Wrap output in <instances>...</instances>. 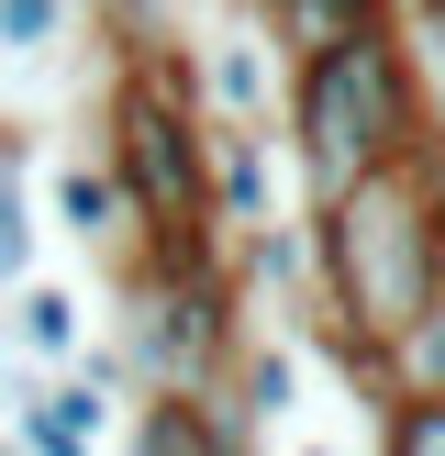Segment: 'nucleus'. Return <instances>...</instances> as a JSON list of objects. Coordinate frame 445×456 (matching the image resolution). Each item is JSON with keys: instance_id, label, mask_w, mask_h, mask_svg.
<instances>
[{"instance_id": "9d476101", "label": "nucleus", "mask_w": 445, "mask_h": 456, "mask_svg": "<svg viewBox=\"0 0 445 456\" xmlns=\"http://www.w3.org/2000/svg\"><path fill=\"white\" fill-rule=\"evenodd\" d=\"M256 22H267V45L301 67V56H323V45H345V34H368V22H390V0H256Z\"/></svg>"}, {"instance_id": "dca6fc26", "label": "nucleus", "mask_w": 445, "mask_h": 456, "mask_svg": "<svg viewBox=\"0 0 445 456\" xmlns=\"http://www.w3.org/2000/svg\"><path fill=\"white\" fill-rule=\"evenodd\" d=\"M12 445H22V456H89L56 412H44V390H12Z\"/></svg>"}, {"instance_id": "6ab92c4d", "label": "nucleus", "mask_w": 445, "mask_h": 456, "mask_svg": "<svg viewBox=\"0 0 445 456\" xmlns=\"http://www.w3.org/2000/svg\"><path fill=\"white\" fill-rule=\"evenodd\" d=\"M0 456H22V445H0Z\"/></svg>"}, {"instance_id": "0eeeda50", "label": "nucleus", "mask_w": 445, "mask_h": 456, "mask_svg": "<svg viewBox=\"0 0 445 456\" xmlns=\"http://www.w3.org/2000/svg\"><path fill=\"white\" fill-rule=\"evenodd\" d=\"M123 456H245V423L222 401H190V390H145V423L123 435Z\"/></svg>"}, {"instance_id": "f3484780", "label": "nucleus", "mask_w": 445, "mask_h": 456, "mask_svg": "<svg viewBox=\"0 0 445 456\" xmlns=\"http://www.w3.org/2000/svg\"><path fill=\"white\" fill-rule=\"evenodd\" d=\"M423 56H434V78H445V0L423 12Z\"/></svg>"}, {"instance_id": "7ed1b4c3", "label": "nucleus", "mask_w": 445, "mask_h": 456, "mask_svg": "<svg viewBox=\"0 0 445 456\" xmlns=\"http://www.w3.org/2000/svg\"><path fill=\"white\" fill-rule=\"evenodd\" d=\"M200 145H212V123H200L190 101V56H123V78H111L101 101V178L123 190V212L145 223V234H190V223H212V178H200Z\"/></svg>"}, {"instance_id": "aec40b11", "label": "nucleus", "mask_w": 445, "mask_h": 456, "mask_svg": "<svg viewBox=\"0 0 445 456\" xmlns=\"http://www.w3.org/2000/svg\"><path fill=\"white\" fill-rule=\"evenodd\" d=\"M423 12H434V0H423Z\"/></svg>"}, {"instance_id": "f03ea898", "label": "nucleus", "mask_w": 445, "mask_h": 456, "mask_svg": "<svg viewBox=\"0 0 445 456\" xmlns=\"http://www.w3.org/2000/svg\"><path fill=\"white\" fill-rule=\"evenodd\" d=\"M279 123H289V167H301L312 212H334L345 190H368L378 167H423V156H434L400 22H368V34L301 56L289 89H279Z\"/></svg>"}, {"instance_id": "4468645a", "label": "nucleus", "mask_w": 445, "mask_h": 456, "mask_svg": "<svg viewBox=\"0 0 445 456\" xmlns=\"http://www.w3.org/2000/svg\"><path fill=\"white\" fill-rule=\"evenodd\" d=\"M44 412H56L78 445H101V435H111V390H101V379H78V368H67L56 390H44Z\"/></svg>"}, {"instance_id": "ddd939ff", "label": "nucleus", "mask_w": 445, "mask_h": 456, "mask_svg": "<svg viewBox=\"0 0 445 456\" xmlns=\"http://www.w3.org/2000/svg\"><path fill=\"white\" fill-rule=\"evenodd\" d=\"M67 45V0H0V56H56Z\"/></svg>"}, {"instance_id": "423d86ee", "label": "nucleus", "mask_w": 445, "mask_h": 456, "mask_svg": "<svg viewBox=\"0 0 445 456\" xmlns=\"http://www.w3.org/2000/svg\"><path fill=\"white\" fill-rule=\"evenodd\" d=\"M279 45L267 34H212L190 56V101H200V123H267L279 111Z\"/></svg>"}, {"instance_id": "a211bd4d", "label": "nucleus", "mask_w": 445, "mask_h": 456, "mask_svg": "<svg viewBox=\"0 0 445 456\" xmlns=\"http://www.w3.org/2000/svg\"><path fill=\"white\" fill-rule=\"evenodd\" d=\"M289 456H334V445H289Z\"/></svg>"}, {"instance_id": "2eb2a0df", "label": "nucleus", "mask_w": 445, "mask_h": 456, "mask_svg": "<svg viewBox=\"0 0 445 456\" xmlns=\"http://www.w3.org/2000/svg\"><path fill=\"white\" fill-rule=\"evenodd\" d=\"M378 456H445V401H400V412H378Z\"/></svg>"}, {"instance_id": "20e7f679", "label": "nucleus", "mask_w": 445, "mask_h": 456, "mask_svg": "<svg viewBox=\"0 0 445 456\" xmlns=\"http://www.w3.org/2000/svg\"><path fill=\"white\" fill-rule=\"evenodd\" d=\"M234 267H145L123 256V368L145 390H190L212 401V368L234 356Z\"/></svg>"}, {"instance_id": "39448f33", "label": "nucleus", "mask_w": 445, "mask_h": 456, "mask_svg": "<svg viewBox=\"0 0 445 456\" xmlns=\"http://www.w3.org/2000/svg\"><path fill=\"white\" fill-rule=\"evenodd\" d=\"M200 178H212V234H267L279 223V145H267L256 123H212V145H200Z\"/></svg>"}, {"instance_id": "f257e3e1", "label": "nucleus", "mask_w": 445, "mask_h": 456, "mask_svg": "<svg viewBox=\"0 0 445 456\" xmlns=\"http://www.w3.org/2000/svg\"><path fill=\"white\" fill-rule=\"evenodd\" d=\"M445 289V156L378 167L334 212H312V312L345 346H390L423 301Z\"/></svg>"}, {"instance_id": "f8f14e48", "label": "nucleus", "mask_w": 445, "mask_h": 456, "mask_svg": "<svg viewBox=\"0 0 445 456\" xmlns=\"http://www.w3.org/2000/svg\"><path fill=\"white\" fill-rule=\"evenodd\" d=\"M301 412V356L289 346H245V401H234V423L256 435V423H289Z\"/></svg>"}, {"instance_id": "6e6552de", "label": "nucleus", "mask_w": 445, "mask_h": 456, "mask_svg": "<svg viewBox=\"0 0 445 456\" xmlns=\"http://www.w3.org/2000/svg\"><path fill=\"white\" fill-rule=\"evenodd\" d=\"M400 401H445V289L378 346V412H400Z\"/></svg>"}, {"instance_id": "9b49d317", "label": "nucleus", "mask_w": 445, "mask_h": 456, "mask_svg": "<svg viewBox=\"0 0 445 456\" xmlns=\"http://www.w3.org/2000/svg\"><path fill=\"white\" fill-rule=\"evenodd\" d=\"M56 223H67V234H89V245H123V190H111V178H101V156H67V167H56Z\"/></svg>"}, {"instance_id": "1a4fd4ad", "label": "nucleus", "mask_w": 445, "mask_h": 456, "mask_svg": "<svg viewBox=\"0 0 445 456\" xmlns=\"http://www.w3.org/2000/svg\"><path fill=\"white\" fill-rule=\"evenodd\" d=\"M12 346L34 356V368H78V356H89V312H78V289L22 279V289H12Z\"/></svg>"}]
</instances>
